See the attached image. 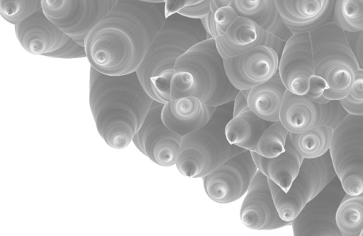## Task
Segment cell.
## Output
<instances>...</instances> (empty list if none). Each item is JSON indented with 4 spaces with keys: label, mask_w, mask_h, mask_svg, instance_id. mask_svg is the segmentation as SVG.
Segmentation results:
<instances>
[{
    "label": "cell",
    "mask_w": 363,
    "mask_h": 236,
    "mask_svg": "<svg viewBox=\"0 0 363 236\" xmlns=\"http://www.w3.org/2000/svg\"><path fill=\"white\" fill-rule=\"evenodd\" d=\"M165 20L164 3L118 0L85 39L90 66L109 75L136 72Z\"/></svg>",
    "instance_id": "obj_1"
},
{
    "label": "cell",
    "mask_w": 363,
    "mask_h": 236,
    "mask_svg": "<svg viewBox=\"0 0 363 236\" xmlns=\"http://www.w3.org/2000/svg\"><path fill=\"white\" fill-rule=\"evenodd\" d=\"M154 101L136 72L109 75L90 66V109L99 135L111 147L123 149L132 142Z\"/></svg>",
    "instance_id": "obj_2"
},
{
    "label": "cell",
    "mask_w": 363,
    "mask_h": 236,
    "mask_svg": "<svg viewBox=\"0 0 363 236\" xmlns=\"http://www.w3.org/2000/svg\"><path fill=\"white\" fill-rule=\"evenodd\" d=\"M238 91L227 76L215 40L209 38L182 55L173 71L152 79L148 94L164 104L194 96L208 106L218 107L233 101Z\"/></svg>",
    "instance_id": "obj_3"
},
{
    "label": "cell",
    "mask_w": 363,
    "mask_h": 236,
    "mask_svg": "<svg viewBox=\"0 0 363 236\" xmlns=\"http://www.w3.org/2000/svg\"><path fill=\"white\" fill-rule=\"evenodd\" d=\"M233 101L216 107L208 122L182 137L176 167L190 178H201L245 150L230 143L225 135Z\"/></svg>",
    "instance_id": "obj_4"
},
{
    "label": "cell",
    "mask_w": 363,
    "mask_h": 236,
    "mask_svg": "<svg viewBox=\"0 0 363 236\" xmlns=\"http://www.w3.org/2000/svg\"><path fill=\"white\" fill-rule=\"evenodd\" d=\"M315 75L324 82V96L340 100L350 92L359 69L346 32L333 21L309 32Z\"/></svg>",
    "instance_id": "obj_5"
},
{
    "label": "cell",
    "mask_w": 363,
    "mask_h": 236,
    "mask_svg": "<svg viewBox=\"0 0 363 236\" xmlns=\"http://www.w3.org/2000/svg\"><path fill=\"white\" fill-rule=\"evenodd\" d=\"M211 38L200 19L177 13L167 18L136 71L147 92L152 79L173 71L177 60L194 45Z\"/></svg>",
    "instance_id": "obj_6"
},
{
    "label": "cell",
    "mask_w": 363,
    "mask_h": 236,
    "mask_svg": "<svg viewBox=\"0 0 363 236\" xmlns=\"http://www.w3.org/2000/svg\"><path fill=\"white\" fill-rule=\"evenodd\" d=\"M336 176L329 150L323 155L304 159L299 173L287 192L268 179L280 217L292 222L306 204L316 196Z\"/></svg>",
    "instance_id": "obj_7"
},
{
    "label": "cell",
    "mask_w": 363,
    "mask_h": 236,
    "mask_svg": "<svg viewBox=\"0 0 363 236\" xmlns=\"http://www.w3.org/2000/svg\"><path fill=\"white\" fill-rule=\"evenodd\" d=\"M346 193H363V116L348 113L335 127L329 149Z\"/></svg>",
    "instance_id": "obj_8"
},
{
    "label": "cell",
    "mask_w": 363,
    "mask_h": 236,
    "mask_svg": "<svg viewBox=\"0 0 363 236\" xmlns=\"http://www.w3.org/2000/svg\"><path fill=\"white\" fill-rule=\"evenodd\" d=\"M118 0H43L44 13L82 45L91 29Z\"/></svg>",
    "instance_id": "obj_9"
},
{
    "label": "cell",
    "mask_w": 363,
    "mask_h": 236,
    "mask_svg": "<svg viewBox=\"0 0 363 236\" xmlns=\"http://www.w3.org/2000/svg\"><path fill=\"white\" fill-rule=\"evenodd\" d=\"M345 194L340 180L335 176L292 220L294 235L342 236L336 223V213Z\"/></svg>",
    "instance_id": "obj_10"
},
{
    "label": "cell",
    "mask_w": 363,
    "mask_h": 236,
    "mask_svg": "<svg viewBox=\"0 0 363 236\" xmlns=\"http://www.w3.org/2000/svg\"><path fill=\"white\" fill-rule=\"evenodd\" d=\"M257 171L251 152L245 150L202 177L205 191L215 202L232 203L247 191Z\"/></svg>",
    "instance_id": "obj_11"
},
{
    "label": "cell",
    "mask_w": 363,
    "mask_h": 236,
    "mask_svg": "<svg viewBox=\"0 0 363 236\" xmlns=\"http://www.w3.org/2000/svg\"><path fill=\"white\" fill-rule=\"evenodd\" d=\"M164 103L154 101L148 114L133 138L135 147L162 167L176 164L182 137L165 125L162 119Z\"/></svg>",
    "instance_id": "obj_12"
},
{
    "label": "cell",
    "mask_w": 363,
    "mask_h": 236,
    "mask_svg": "<svg viewBox=\"0 0 363 236\" xmlns=\"http://www.w3.org/2000/svg\"><path fill=\"white\" fill-rule=\"evenodd\" d=\"M278 72L286 90L306 95L317 79L309 32L293 34L284 43Z\"/></svg>",
    "instance_id": "obj_13"
},
{
    "label": "cell",
    "mask_w": 363,
    "mask_h": 236,
    "mask_svg": "<svg viewBox=\"0 0 363 236\" xmlns=\"http://www.w3.org/2000/svg\"><path fill=\"white\" fill-rule=\"evenodd\" d=\"M279 61L275 49L261 45L238 56L223 59V64L233 86L243 91L272 78L278 71Z\"/></svg>",
    "instance_id": "obj_14"
},
{
    "label": "cell",
    "mask_w": 363,
    "mask_h": 236,
    "mask_svg": "<svg viewBox=\"0 0 363 236\" xmlns=\"http://www.w3.org/2000/svg\"><path fill=\"white\" fill-rule=\"evenodd\" d=\"M240 217L245 227L257 230H271L291 225V222L280 217L268 179L259 170L248 188L240 208Z\"/></svg>",
    "instance_id": "obj_15"
},
{
    "label": "cell",
    "mask_w": 363,
    "mask_h": 236,
    "mask_svg": "<svg viewBox=\"0 0 363 236\" xmlns=\"http://www.w3.org/2000/svg\"><path fill=\"white\" fill-rule=\"evenodd\" d=\"M14 28L21 45L33 55L48 57L62 47L70 38L48 18L43 9L22 19Z\"/></svg>",
    "instance_id": "obj_16"
},
{
    "label": "cell",
    "mask_w": 363,
    "mask_h": 236,
    "mask_svg": "<svg viewBox=\"0 0 363 236\" xmlns=\"http://www.w3.org/2000/svg\"><path fill=\"white\" fill-rule=\"evenodd\" d=\"M214 40L223 59L238 56L261 45L273 47L278 52L284 43L252 20L239 16L223 35Z\"/></svg>",
    "instance_id": "obj_17"
},
{
    "label": "cell",
    "mask_w": 363,
    "mask_h": 236,
    "mask_svg": "<svg viewBox=\"0 0 363 236\" xmlns=\"http://www.w3.org/2000/svg\"><path fill=\"white\" fill-rule=\"evenodd\" d=\"M281 18L294 33L310 32L333 15L335 0H275Z\"/></svg>",
    "instance_id": "obj_18"
},
{
    "label": "cell",
    "mask_w": 363,
    "mask_h": 236,
    "mask_svg": "<svg viewBox=\"0 0 363 236\" xmlns=\"http://www.w3.org/2000/svg\"><path fill=\"white\" fill-rule=\"evenodd\" d=\"M216 108L194 96L181 97L164 104L162 119L167 127L184 136L205 125Z\"/></svg>",
    "instance_id": "obj_19"
},
{
    "label": "cell",
    "mask_w": 363,
    "mask_h": 236,
    "mask_svg": "<svg viewBox=\"0 0 363 236\" xmlns=\"http://www.w3.org/2000/svg\"><path fill=\"white\" fill-rule=\"evenodd\" d=\"M324 104L303 95L286 90L281 106L279 121L292 133H300L321 124L324 120Z\"/></svg>",
    "instance_id": "obj_20"
},
{
    "label": "cell",
    "mask_w": 363,
    "mask_h": 236,
    "mask_svg": "<svg viewBox=\"0 0 363 236\" xmlns=\"http://www.w3.org/2000/svg\"><path fill=\"white\" fill-rule=\"evenodd\" d=\"M253 159L267 178L277 184L284 192L290 189L298 176L304 158L294 146L289 135L285 150L273 158H267L251 152Z\"/></svg>",
    "instance_id": "obj_21"
},
{
    "label": "cell",
    "mask_w": 363,
    "mask_h": 236,
    "mask_svg": "<svg viewBox=\"0 0 363 236\" xmlns=\"http://www.w3.org/2000/svg\"><path fill=\"white\" fill-rule=\"evenodd\" d=\"M229 5L239 16L252 20L284 43L293 35L282 21L275 0H233Z\"/></svg>",
    "instance_id": "obj_22"
},
{
    "label": "cell",
    "mask_w": 363,
    "mask_h": 236,
    "mask_svg": "<svg viewBox=\"0 0 363 236\" xmlns=\"http://www.w3.org/2000/svg\"><path fill=\"white\" fill-rule=\"evenodd\" d=\"M286 91L279 72L269 79L242 92L249 108L261 118L270 122L279 120V112Z\"/></svg>",
    "instance_id": "obj_23"
},
{
    "label": "cell",
    "mask_w": 363,
    "mask_h": 236,
    "mask_svg": "<svg viewBox=\"0 0 363 236\" xmlns=\"http://www.w3.org/2000/svg\"><path fill=\"white\" fill-rule=\"evenodd\" d=\"M272 123L261 118L248 108L227 123L226 137L230 143L255 152L259 137Z\"/></svg>",
    "instance_id": "obj_24"
},
{
    "label": "cell",
    "mask_w": 363,
    "mask_h": 236,
    "mask_svg": "<svg viewBox=\"0 0 363 236\" xmlns=\"http://www.w3.org/2000/svg\"><path fill=\"white\" fill-rule=\"evenodd\" d=\"M335 128L321 123L300 133H289L290 139L304 159L316 158L326 153L331 144Z\"/></svg>",
    "instance_id": "obj_25"
},
{
    "label": "cell",
    "mask_w": 363,
    "mask_h": 236,
    "mask_svg": "<svg viewBox=\"0 0 363 236\" xmlns=\"http://www.w3.org/2000/svg\"><path fill=\"white\" fill-rule=\"evenodd\" d=\"M336 223L342 236H359L363 230V193H346L336 213Z\"/></svg>",
    "instance_id": "obj_26"
},
{
    "label": "cell",
    "mask_w": 363,
    "mask_h": 236,
    "mask_svg": "<svg viewBox=\"0 0 363 236\" xmlns=\"http://www.w3.org/2000/svg\"><path fill=\"white\" fill-rule=\"evenodd\" d=\"M333 21L345 32L363 30V0H335Z\"/></svg>",
    "instance_id": "obj_27"
},
{
    "label": "cell",
    "mask_w": 363,
    "mask_h": 236,
    "mask_svg": "<svg viewBox=\"0 0 363 236\" xmlns=\"http://www.w3.org/2000/svg\"><path fill=\"white\" fill-rule=\"evenodd\" d=\"M289 132L279 120L272 123L259 137L255 152L267 158H273L285 150Z\"/></svg>",
    "instance_id": "obj_28"
},
{
    "label": "cell",
    "mask_w": 363,
    "mask_h": 236,
    "mask_svg": "<svg viewBox=\"0 0 363 236\" xmlns=\"http://www.w3.org/2000/svg\"><path fill=\"white\" fill-rule=\"evenodd\" d=\"M238 16L235 10L230 5L211 10L203 18L201 23L208 35L216 39L223 35Z\"/></svg>",
    "instance_id": "obj_29"
},
{
    "label": "cell",
    "mask_w": 363,
    "mask_h": 236,
    "mask_svg": "<svg viewBox=\"0 0 363 236\" xmlns=\"http://www.w3.org/2000/svg\"><path fill=\"white\" fill-rule=\"evenodd\" d=\"M43 0H0V13L4 20L15 25L42 9Z\"/></svg>",
    "instance_id": "obj_30"
},
{
    "label": "cell",
    "mask_w": 363,
    "mask_h": 236,
    "mask_svg": "<svg viewBox=\"0 0 363 236\" xmlns=\"http://www.w3.org/2000/svg\"><path fill=\"white\" fill-rule=\"evenodd\" d=\"M340 101L343 108L348 113L363 116L362 69H359L349 94Z\"/></svg>",
    "instance_id": "obj_31"
},
{
    "label": "cell",
    "mask_w": 363,
    "mask_h": 236,
    "mask_svg": "<svg viewBox=\"0 0 363 236\" xmlns=\"http://www.w3.org/2000/svg\"><path fill=\"white\" fill-rule=\"evenodd\" d=\"M48 57L62 59H74L86 57L84 45H82L72 38L59 50L50 54Z\"/></svg>",
    "instance_id": "obj_32"
},
{
    "label": "cell",
    "mask_w": 363,
    "mask_h": 236,
    "mask_svg": "<svg viewBox=\"0 0 363 236\" xmlns=\"http://www.w3.org/2000/svg\"><path fill=\"white\" fill-rule=\"evenodd\" d=\"M211 11V0H203L196 4L183 8L177 13L194 19H201Z\"/></svg>",
    "instance_id": "obj_33"
},
{
    "label": "cell",
    "mask_w": 363,
    "mask_h": 236,
    "mask_svg": "<svg viewBox=\"0 0 363 236\" xmlns=\"http://www.w3.org/2000/svg\"><path fill=\"white\" fill-rule=\"evenodd\" d=\"M346 35L356 57L359 67L363 69V30L346 32Z\"/></svg>",
    "instance_id": "obj_34"
},
{
    "label": "cell",
    "mask_w": 363,
    "mask_h": 236,
    "mask_svg": "<svg viewBox=\"0 0 363 236\" xmlns=\"http://www.w3.org/2000/svg\"><path fill=\"white\" fill-rule=\"evenodd\" d=\"M203 0H164L165 16L177 13L184 7L199 3Z\"/></svg>",
    "instance_id": "obj_35"
},
{
    "label": "cell",
    "mask_w": 363,
    "mask_h": 236,
    "mask_svg": "<svg viewBox=\"0 0 363 236\" xmlns=\"http://www.w3.org/2000/svg\"><path fill=\"white\" fill-rule=\"evenodd\" d=\"M246 96L242 91H239L233 100V117L248 108Z\"/></svg>",
    "instance_id": "obj_36"
},
{
    "label": "cell",
    "mask_w": 363,
    "mask_h": 236,
    "mask_svg": "<svg viewBox=\"0 0 363 236\" xmlns=\"http://www.w3.org/2000/svg\"><path fill=\"white\" fill-rule=\"evenodd\" d=\"M233 0H211V10L216 11L221 6H228Z\"/></svg>",
    "instance_id": "obj_37"
},
{
    "label": "cell",
    "mask_w": 363,
    "mask_h": 236,
    "mask_svg": "<svg viewBox=\"0 0 363 236\" xmlns=\"http://www.w3.org/2000/svg\"><path fill=\"white\" fill-rule=\"evenodd\" d=\"M140 1L153 2V3H164V0H140Z\"/></svg>",
    "instance_id": "obj_38"
},
{
    "label": "cell",
    "mask_w": 363,
    "mask_h": 236,
    "mask_svg": "<svg viewBox=\"0 0 363 236\" xmlns=\"http://www.w3.org/2000/svg\"><path fill=\"white\" fill-rule=\"evenodd\" d=\"M360 235H361V236H363V230H362V232H361Z\"/></svg>",
    "instance_id": "obj_39"
}]
</instances>
